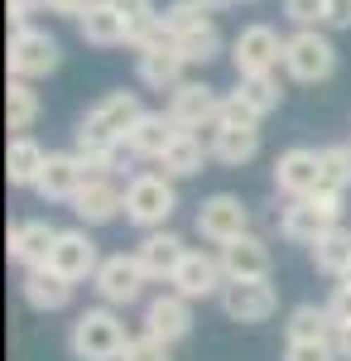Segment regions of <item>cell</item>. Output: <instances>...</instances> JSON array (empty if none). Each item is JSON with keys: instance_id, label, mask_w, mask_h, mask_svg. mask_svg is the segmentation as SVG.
<instances>
[{"instance_id": "cell-1", "label": "cell", "mask_w": 351, "mask_h": 361, "mask_svg": "<svg viewBox=\"0 0 351 361\" xmlns=\"http://www.w3.org/2000/svg\"><path fill=\"white\" fill-rule=\"evenodd\" d=\"M178 207V193H173V178L164 169H140L125 183V222L140 226V231H159Z\"/></svg>"}, {"instance_id": "cell-2", "label": "cell", "mask_w": 351, "mask_h": 361, "mask_svg": "<svg viewBox=\"0 0 351 361\" xmlns=\"http://www.w3.org/2000/svg\"><path fill=\"white\" fill-rule=\"evenodd\" d=\"M125 342H130V337H125V323H121V313L111 304L78 313V323H73V333H68V347H73L78 361H121Z\"/></svg>"}, {"instance_id": "cell-3", "label": "cell", "mask_w": 351, "mask_h": 361, "mask_svg": "<svg viewBox=\"0 0 351 361\" xmlns=\"http://www.w3.org/2000/svg\"><path fill=\"white\" fill-rule=\"evenodd\" d=\"M284 73L303 87L327 82L337 73V44L327 39L323 29H294L284 39Z\"/></svg>"}, {"instance_id": "cell-4", "label": "cell", "mask_w": 351, "mask_h": 361, "mask_svg": "<svg viewBox=\"0 0 351 361\" xmlns=\"http://www.w3.org/2000/svg\"><path fill=\"white\" fill-rule=\"evenodd\" d=\"M58 63H63V49H58V39L49 34V29H39V25L10 29V54H5L10 78H20V82H39V78L58 73Z\"/></svg>"}, {"instance_id": "cell-5", "label": "cell", "mask_w": 351, "mask_h": 361, "mask_svg": "<svg viewBox=\"0 0 351 361\" xmlns=\"http://www.w3.org/2000/svg\"><path fill=\"white\" fill-rule=\"evenodd\" d=\"M342 222V197H327V193H313V197H289V207L279 212V231L284 241L294 246H313L323 231Z\"/></svg>"}, {"instance_id": "cell-6", "label": "cell", "mask_w": 351, "mask_h": 361, "mask_svg": "<svg viewBox=\"0 0 351 361\" xmlns=\"http://www.w3.org/2000/svg\"><path fill=\"white\" fill-rule=\"evenodd\" d=\"M231 63H236V78H265L284 68V39L274 25H245L231 39Z\"/></svg>"}, {"instance_id": "cell-7", "label": "cell", "mask_w": 351, "mask_h": 361, "mask_svg": "<svg viewBox=\"0 0 351 361\" xmlns=\"http://www.w3.org/2000/svg\"><path fill=\"white\" fill-rule=\"evenodd\" d=\"M97 294H101V304L111 308H125V304H135L140 294H144V284H149V275L140 270V260H135V250L125 255H101V270H97Z\"/></svg>"}, {"instance_id": "cell-8", "label": "cell", "mask_w": 351, "mask_h": 361, "mask_svg": "<svg viewBox=\"0 0 351 361\" xmlns=\"http://www.w3.org/2000/svg\"><path fill=\"white\" fill-rule=\"evenodd\" d=\"M49 270H58L63 279H73V284H82V279H97V270H101V255H97V241L87 236V226H63L54 241V255H49Z\"/></svg>"}, {"instance_id": "cell-9", "label": "cell", "mask_w": 351, "mask_h": 361, "mask_svg": "<svg viewBox=\"0 0 351 361\" xmlns=\"http://www.w3.org/2000/svg\"><path fill=\"white\" fill-rule=\"evenodd\" d=\"M274 308H279V294L270 279H226L221 289V313L231 323H265L274 318Z\"/></svg>"}, {"instance_id": "cell-10", "label": "cell", "mask_w": 351, "mask_h": 361, "mask_svg": "<svg viewBox=\"0 0 351 361\" xmlns=\"http://www.w3.org/2000/svg\"><path fill=\"white\" fill-rule=\"evenodd\" d=\"M221 97L226 92H216L207 82H183L168 92V121L178 126V130H212L216 126V111H221Z\"/></svg>"}, {"instance_id": "cell-11", "label": "cell", "mask_w": 351, "mask_h": 361, "mask_svg": "<svg viewBox=\"0 0 351 361\" xmlns=\"http://www.w3.org/2000/svg\"><path fill=\"white\" fill-rule=\"evenodd\" d=\"M197 231H202V241L226 246V241H236V236L250 231V212H245V202L236 193H212L197 207Z\"/></svg>"}, {"instance_id": "cell-12", "label": "cell", "mask_w": 351, "mask_h": 361, "mask_svg": "<svg viewBox=\"0 0 351 361\" xmlns=\"http://www.w3.org/2000/svg\"><path fill=\"white\" fill-rule=\"evenodd\" d=\"M183 68H188V58L178 54L173 39H159V44H149V49L135 54V78H140V87H149V92H173V87H183L188 82Z\"/></svg>"}, {"instance_id": "cell-13", "label": "cell", "mask_w": 351, "mask_h": 361, "mask_svg": "<svg viewBox=\"0 0 351 361\" xmlns=\"http://www.w3.org/2000/svg\"><path fill=\"white\" fill-rule=\"evenodd\" d=\"M73 212H78L82 226H106L116 217H125V188L111 173H92L87 188L73 197Z\"/></svg>"}, {"instance_id": "cell-14", "label": "cell", "mask_w": 351, "mask_h": 361, "mask_svg": "<svg viewBox=\"0 0 351 361\" xmlns=\"http://www.w3.org/2000/svg\"><path fill=\"white\" fill-rule=\"evenodd\" d=\"M144 333L159 337V342H183L192 333V299H183L178 289H168V294H154L149 304H144Z\"/></svg>"}, {"instance_id": "cell-15", "label": "cell", "mask_w": 351, "mask_h": 361, "mask_svg": "<svg viewBox=\"0 0 351 361\" xmlns=\"http://www.w3.org/2000/svg\"><path fill=\"white\" fill-rule=\"evenodd\" d=\"M183 299H221L226 289V270H221V255H207V250H188V260L178 265V275L168 279Z\"/></svg>"}, {"instance_id": "cell-16", "label": "cell", "mask_w": 351, "mask_h": 361, "mask_svg": "<svg viewBox=\"0 0 351 361\" xmlns=\"http://www.w3.org/2000/svg\"><path fill=\"white\" fill-rule=\"evenodd\" d=\"M188 241H183V236H178V231H144V241H140L135 246V260H140V270H144V275H149V284H154V279H173L178 275V265H183V260H188Z\"/></svg>"}, {"instance_id": "cell-17", "label": "cell", "mask_w": 351, "mask_h": 361, "mask_svg": "<svg viewBox=\"0 0 351 361\" xmlns=\"http://www.w3.org/2000/svg\"><path fill=\"white\" fill-rule=\"evenodd\" d=\"M323 183V169H318V149L308 145H294L274 159V188L284 197H313Z\"/></svg>"}, {"instance_id": "cell-18", "label": "cell", "mask_w": 351, "mask_h": 361, "mask_svg": "<svg viewBox=\"0 0 351 361\" xmlns=\"http://www.w3.org/2000/svg\"><path fill=\"white\" fill-rule=\"evenodd\" d=\"M87 178H92V169L82 164V154H49V164L39 173V183H34V193L44 197V202H73V197L87 188Z\"/></svg>"}, {"instance_id": "cell-19", "label": "cell", "mask_w": 351, "mask_h": 361, "mask_svg": "<svg viewBox=\"0 0 351 361\" xmlns=\"http://www.w3.org/2000/svg\"><path fill=\"white\" fill-rule=\"evenodd\" d=\"M58 231H63V226L44 222V217L15 222V226H10V241H5V250H10V260H15V265H25V270H39V265H49V255H54Z\"/></svg>"}, {"instance_id": "cell-20", "label": "cell", "mask_w": 351, "mask_h": 361, "mask_svg": "<svg viewBox=\"0 0 351 361\" xmlns=\"http://www.w3.org/2000/svg\"><path fill=\"white\" fill-rule=\"evenodd\" d=\"M216 255H221L226 279H270V246H265L255 231H245L236 241L216 246Z\"/></svg>"}, {"instance_id": "cell-21", "label": "cell", "mask_w": 351, "mask_h": 361, "mask_svg": "<svg viewBox=\"0 0 351 361\" xmlns=\"http://www.w3.org/2000/svg\"><path fill=\"white\" fill-rule=\"evenodd\" d=\"M73 279H63L58 270H49V265H39V270H25V279H20V294H25L29 308H39V313H63V308L73 304Z\"/></svg>"}, {"instance_id": "cell-22", "label": "cell", "mask_w": 351, "mask_h": 361, "mask_svg": "<svg viewBox=\"0 0 351 361\" xmlns=\"http://www.w3.org/2000/svg\"><path fill=\"white\" fill-rule=\"evenodd\" d=\"M78 34L87 44H97V49H121V44H130V25H125V15H121L111 0H92V5H87V15L78 20Z\"/></svg>"}, {"instance_id": "cell-23", "label": "cell", "mask_w": 351, "mask_h": 361, "mask_svg": "<svg viewBox=\"0 0 351 361\" xmlns=\"http://www.w3.org/2000/svg\"><path fill=\"white\" fill-rule=\"evenodd\" d=\"M178 135V126L168 121V111H144L130 126V135H125V154L130 159H154L159 164V154L168 149V140Z\"/></svg>"}, {"instance_id": "cell-24", "label": "cell", "mask_w": 351, "mask_h": 361, "mask_svg": "<svg viewBox=\"0 0 351 361\" xmlns=\"http://www.w3.org/2000/svg\"><path fill=\"white\" fill-rule=\"evenodd\" d=\"M212 159V145H202L197 130H178V135L168 140V149L159 154V169L168 178H192V173H202Z\"/></svg>"}, {"instance_id": "cell-25", "label": "cell", "mask_w": 351, "mask_h": 361, "mask_svg": "<svg viewBox=\"0 0 351 361\" xmlns=\"http://www.w3.org/2000/svg\"><path fill=\"white\" fill-rule=\"evenodd\" d=\"M44 164H49V149L34 135H10V149H5V178H10V188H34Z\"/></svg>"}, {"instance_id": "cell-26", "label": "cell", "mask_w": 351, "mask_h": 361, "mask_svg": "<svg viewBox=\"0 0 351 361\" xmlns=\"http://www.w3.org/2000/svg\"><path fill=\"white\" fill-rule=\"evenodd\" d=\"M260 154V126H212V159L241 169Z\"/></svg>"}, {"instance_id": "cell-27", "label": "cell", "mask_w": 351, "mask_h": 361, "mask_svg": "<svg viewBox=\"0 0 351 361\" xmlns=\"http://www.w3.org/2000/svg\"><path fill=\"white\" fill-rule=\"evenodd\" d=\"M332 333H337V323H332L327 304H294L289 308V323H284L289 342H332Z\"/></svg>"}, {"instance_id": "cell-28", "label": "cell", "mask_w": 351, "mask_h": 361, "mask_svg": "<svg viewBox=\"0 0 351 361\" xmlns=\"http://www.w3.org/2000/svg\"><path fill=\"white\" fill-rule=\"evenodd\" d=\"M111 5L125 15V25H130V49H135V54L168 34V29L159 25V5H154V0H111Z\"/></svg>"}, {"instance_id": "cell-29", "label": "cell", "mask_w": 351, "mask_h": 361, "mask_svg": "<svg viewBox=\"0 0 351 361\" xmlns=\"http://www.w3.org/2000/svg\"><path fill=\"white\" fill-rule=\"evenodd\" d=\"M313 265H318V275H332V279H342V270L351 265V226H332V231H323L318 241H313Z\"/></svg>"}, {"instance_id": "cell-30", "label": "cell", "mask_w": 351, "mask_h": 361, "mask_svg": "<svg viewBox=\"0 0 351 361\" xmlns=\"http://www.w3.org/2000/svg\"><path fill=\"white\" fill-rule=\"evenodd\" d=\"M39 111H44V102H39L34 82L10 78V87H5V121H10V130H15V135H29L34 121H39Z\"/></svg>"}, {"instance_id": "cell-31", "label": "cell", "mask_w": 351, "mask_h": 361, "mask_svg": "<svg viewBox=\"0 0 351 361\" xmlns=\"http://www.w3.org/2000/svg\"><path fill=\"white\" fill-rule=\"evenodd\" d=\"M318 169H323L318 193L347 197V188H351V145H323V149H318Z\"/></svg>"}, {"instance_id": "cell-32", "label": "cell", "mask_w": 351, "mask_h": 361, "mask_svg": "<svg viewBox=\"0 0 351 361\" xmlns=\"http://www.w3.org/2000/svg\"><path fill=\"white\" fill-rule=\"evenodd\" d=\"M236 97H241L250 111L260 116H274L279 111V102H284V87H279V73H265V78H241L236 82Z\"/></svg>"}, {"instance_id": "cell-33", "label": "cell", "mask_w": 351, "mask_h": 361, "mask_svg": "<svg viewBox=\"0 0 351 361\" xmlns=\"http://www.w3.org/2000/svg\"><path fill=\"white\" fill-rule=\"evenodd\" d=\"M159 25L168 29V39H183V34H192V29L212 25V15H207L202 0H168V5L159 10Z\"/></svg>"}, {"instance_id": "cell-34", "label": "cell", "mask_w": 351, "mask_h": 361, "mask_svg": "<svg viewBox=\"0 0 351 361\" xmlns=\"http://www.w3.org/2000/svg\"><path fill=\"white\" fill-rule=\"evenodd\" d=\"M173 44H178V54L188 58V68H197V63H212L221 54V29L202 25V29H192V34H183V39H173Z\"/></svg>"}, {"instance_id": "cell-35", "label": "cell", "mask_w": 351, "mask_h": 361, "mask_svg": "<svg viewBox=\"0 0 351 361\" xmlns=\"http://www.w3.org/2000/svg\"><path fill=\"white\" fill-rule=\"evenodd\" d=\"M121 361H173L168 357V342H159V337L140 333L125 342V352H121Z\"/></svg>"}, {"instance_id": "cell-36", "label": "cell", "mask_w": 351, "mask_h": 361, "mask_svg": "<svg viewBox=\"0 0 351 361\" xmlns=\"http://www.w3.org/2000/svg\"><path fill=\"white\" fill-rule=\"evenodd\" d=\"M323 10H327V0H284V15L298 29H318L323 25Z\"/></svg>"}, {"instance_id": "cell-37", "label": "cell", "mask_w": 351, "mask_h": 361, "mask_svg": "<svg viewBox=\"0 0 351 361\" xmlns=\"http://www.w3.org/2000/svg\"><path fill=\"white\" fill-rule=\"evenodd\" d=\"M216 126H260V116L250 111L236 92H226L221 97V111H216Z\"/></svg>"}, {"instance_id": "cell-38", "label": "cell", "mask_w": 351, "mask_h": 361, "mask_svg": "<svg viewBox=\"0 0 351 361\" xmlns=\"http://www.w3.org/2000/svg\"><path fill=\"white\" fill-rule=\"evenodd\" d=\"M284 361H342V357H337L332 342H289Z\"/></svg>"}, {"instance_id": "cell-39", "label": "cell", "mask_w": 351, "mask_h": 361, "mask_svg": "<svg viewBox=\"0 0 351 361\" xmlns=\"http://www.w3.org/2000/svg\"><path fill=\"white\" fill-rule=\"evenodd\" d=\"M327 313H332V323H337V328H342V323H351V289H347V284H337V289H332Z\"/></svg>"}, {"instance_id": "cell-40", "label": "cell", "mask_w": 351, "mask_h": 361, "mask_svg": "<svg viewBox=\"0 0 351 361\" xmlns=\"http://www.w3.org/2000/svg\"><path fill=\"white\" fill-rule=\"evenodd\" d=\"M323 25L327 29H351V0H327Z\"/></svg>"}, {"instance_id": "cell-41", "label": "cell", "mask_w": 351, "mask_h": 361, "mask_svg": "<svg viewBox=\"0 0 351 361\" xmlns=\"http://www.w3.org/2000/svg\"><path fill=\"white\" fill-rule=\"evenodd\" d=\"M87 5H92V0H44V10H49V15H68V20H82V15H87Z\"/></svg>"}, {"instance_id": "cell-42", "label": "cell", "mask_w": 351, "mask_h": 361, "mask_svg": "<svg viewBox=\"0 0 351 361\" xmlns=\"http://www.w3.org/2000/svg\"><path fill=\"white\" fill-rule=\"evenodd\" d=\"M332 347H337V357L351 361V323H342L337 333H332Z\"/></svg>"}, {"instance_id": "cell-43", "label": "cell", "mask_w": 351, "mask_h": 361, "mask_svg": "<svg viewBox=\"0 0 351 361\" xmlns=\"http://www.w3.org/2000/svg\"><path fill=\"white\" fill-rule=\"evenodd\" d=\"M207 10H221V5H236V0H202Z\"/></svg>"}, {"instance_id": "cell-44", "label": "cell", "mask_w": 351, "mask_h": 361, "mask_svg": "<svg viewBox=\"0 0 351 361\" xmlns=\"http://www.w3.org/2000/svg\"><path fill=\"white\" fill-rule=\"evenodd\" d=\"M337 284H347V289H351V265H347V270H342V279H337Z\"/></svg>"}]
</instances>
